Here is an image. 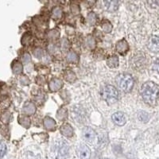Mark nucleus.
I'll use <instances>...</instances> for the list:
<instances>
[{
  "instance_id": "7",
  "label": "nucleus",
  "mask_w": 159,
  "mask_h": 159,
  "mask_svg": "<svg viewBox=\"0 0 159 159\" xmlns=\"http://www.w3.org/2000/svg\"><path fill=\"white\" fill-rule=\"evenodd\" d=\"M111 119L115 124L119 126V127L123 126L126 123V122H127V117H126V116L123 114V112H116V113L112 115Z\"/></svg>"
},
{
  "instance_id": "23",
  "label": "nucleus",
  "mask_w": 159,
  "mask_h": 159,
  "mask_svg": "<svg viewBox=\"0 0 159 159\" xmlns=\"http://www.w3.org/2000/svg\"><path fill=\"white\" fill-rule=\"evenodd\" d=\"M153 69H154V72L159 76V58H157L155 61H154V65H153Z\"/></svg>"
},
{
  "instance_id": "5",
  "label": "nucleus",
  "mask_w": 159,
  "mask_h": 159,
  "mask_svg": "<svg viewBox=\"0 0 159 159\" xmlns=\"http://www.w3.org/2000/svg\"><path fill=\"white\" fill-rule=\"evenodd\" d=\"M82 136H83L84 140L87 142L88 143H90V144H92L96 139V134L95 130L89 127L84 128L83 132H82Z\"/></svg>"
},
{
  "instance_id": "24",
  "label": "nucleus",
  "mask_w": 159,
  "mask_h": 159,
  "mask_svg": "<svg viewBox=\"0 0 159 159\" xmlns=\"http://www.w3.org/2000/svg\"><path fill=\"white\" fill-rule=\"evenodd\" d=\"M96 0H86V2H87L89 7H92V6H94L95 3H96Z\"/></svg>"
},
{
  "instance_id": "19",
  "label": "nucleus",
  "mask_w": 159,
  "mask_h": 159,
  "mask_svg": "<svg viewBox=\"0 0 159 159\" xmlns=\"http://www.w3.org/2000/svg\"><path fill=\"white\" fill-rule=\"evenodd\" d=\"M67 60L69 61V62H72V63H74V62H76V61H77L78 57L75 52H69V55L67 56Z\"/></svg>"
},
{
  "instance_id": "20",
  "label": "nucleus",
  "mask_w": 159,
  "mask_h": 159,
  "mask_svg": "<svg viewBox=\"0 0 159 159\" xmlns=\"http://www.w3.org/2000/svg\"><path fill=\"white\" fill-rule=\"evenodd\" d=\"M147 3L153 9L159 7V0H147Z\"/></svg>"
},
{
  "instance_id": "25",
  "label": "nucleus",
  "mask_w": 159,
  "mask_h": 159,
  "mask_svg": "<svg viewBox=\"0 0 159 159\" xmlns=\"http://www.w3.org/2000/svg\"><path fill=\"white\" fill-rule=\"evenodd\" d=\"M104 159H108V158H104Z\"/></svg>"
},
{
  "instance_id": "8",
  "label": "nucleus",
  "mask_w": 159,
  "mask_h": 159,
  "mask_svg": "<svg viewBox=\"0 0 159 159\" xmlns=\"http://www.w3.org/2000/svg\"><path fill=\"white\" fill-rule=\"evenodd\" d=\"M116 50L120 55L124 56L129 50V45L125 39L120 40L116 44Z\"/></svg>"
},
{
  "instance_id": "22",
  "label": "nucleus",
  "mask_w": 159,
  "mask_h": 159,
  "mask_svg": "<svg viewBox=\"0 0 159 159\" xmlns=\"http://www.w3.org/2000/svg\"><path fill=\"white\" fill-rule=\"evenodd\" d=\"M6 151H7V147L4 143H0V158L3 157L5 154Z\"/></svg>"
},
{
  "instance_id": "9",
  "label": "nucleus",
  "mask_w": 159,
  "mask_h": 159,
  "mask_svg": "<svg viewBox=\"0 0 159 159\" xmlns=\"http://www.w3.org/2000/svg\"><path fill=\"white\" fill-rule=\"evenodd\" d=\"M149 50L153 52H159V37L153 36L148 42Z\"/></svg>"
},
{
  "instance_id": "10",
  "label": "nucleus",
  "mask_w": 159,
  "mask_h": 159,
  "mask_svg": "<svg viewBox=\"0 0 159 159\" xmlns=\"http://www.w3.org/2000/svg\"><path fill=\"white\" fill-rule=\"evenodd\" d=\"M78 155L81 159H89L91 157V150L86 145H80L77 150Z\"/></svg>"
},
{
  "instance_id": "2",
  "label": "nucleus",
  "mask_w": 159,
  "mask_h": 159,
  "mask_svg": "<svg viewBox=\"0 0 159 159\" xmlns=\"http://www.w3.org/2000/svg\"><path fill=\"white\" fill-rule=\"evenodd\" d=\"M116 82L119 89L124 92H130L134 84V78L130 75L126 73L118 75L116 79Z\"/></svg>"
},
{
  "instance_id": "21",
  "label": "nucleus",
  "mask_w": 159,
  "mask_h": 159,
  "mask_svg": "<svg viewBox=\"0 0 159 159\" xmlns=\"http://www.w3.org/2000/svg\"><path fill=\"white\" fill-rule=\"evenodd\" d=\"M71 11H72L73 15H78L80 11L79 5L76 3H72V5H71Z\"/></svg>"
},
{
  "instance_id": "15",
  "label": "nucleus",
  "mask_w": 159,
  "mask_h": 159,
  "mask_svg": "<svg viewBox=\"0 0 159 159\" xmlns=\"http://www.w3.org/2000/svg\"><path fill=\"white\" fill-rule=\"evenodd\" d=\"M101 27L103 29V30L106 33H110L112 30L111 24L107 20H103V22H102Z\"/></svg>"
},
{
  "instance_id": "3",
  "label": "nucleus",
  "mask_w": 159,
  "mask_h": 159,
  "mask_svg": "<svg viewBox=\"0 0 159 159\" xmlns=\"http://www.w3.org/2000/svg\"><path fill=\"white\" fill-rule=\"evenodd\" d=\"M148 61L144 52H138L130 58V65L134 69L137 71L143 70L147 67Z\"/></svg>"
},
{
  "instance_id": "16",
  "label": "nucleus",
  "mask_w": 159,
  "mask_h": 159,
  "mask_svg": "<svg viewBox=\"0 0 159 159\" xmlns=\"http://www.w3.org/2000/svg\"><path fill=\"white\" fill-rule=\"evenodd\" d=\"M62 16V10L61 7H55L52 10V17L54 19H59Z\"/></svg>"
},
{
  "instance_id": "18",
  "label": "nucleus",
  "mask_w": 159,
  "mask_h": 159,
  "mask_svg": "<svg viewBox=\"0 0 159 159\" xmlns=\"http://www.w3.org/2000/svg\"><path fill=\"white\" fill-rule=\"evenodd\" d=\"M96 20H97V16L95 13H90L88 15V22L89 23H90V25H95L96 22Z\"/></svg>"
},
{
  "instance_id": "11",
  "label": "nucleus",
  "mask_w": 159,
  "mask_h": 159,
  "mask_svg": "<svg viewBox=\"0 0 159 159\" xmlns=\"http://www.w3.org/2000/svg\"><path fill=\"white\" fill-rule=\"evenodd\" d=\"M60 130H61V133L65 137H72L73 135V129L69 123L62 125L60 128Z\"/></svg>"
},
{
  "instance_id": "26",
  "label": "nucleus",
  "mask_w": 159,
  "mask_h": 159,
  "mask_svg": "<svg viewBox=\"0 0 159 159\" xmlns=\"http://www.w3.org/2000/svg\"><path fill=\"white\" fill-rule=\"evenodd\" d=\"M158 19H159V16H158Z\"/></svg>"
},
{
  "instance_id": "17",
  "label": "nucleus",
  "mask_w": 159,
  "mask_h": 159,
  "mask_svg": "<svg viewBox=\"0 0 159 159\" xmlns=\"http://www.w3.org/2000/svg\"><path fill=\"white\" fill-rule=\"evenodd\" d=\"M46 119H47L45 121V127H46L48 130H52L53 127H55L56 123H55V122L53 121L52 119H51V118H46Z\"/></svg>"
},
{
  "instance_id": "6",
  "label": "nucleus",
  "mask_w": 159,
  "mask_h": 159,
  "mask_svg": "<svg viewBox=\"0 0 159 159\" xmlns=\"http://www.w3.org/2000/svg\"><path fill=\"white\" fill-rule=\"evenodd\" d=\"M103 2L108 12H115L119 9V0H103Z\"/></svg>"
},
{
  "instance_id": "13",
  "label": "nucleus",
  "mask_w": 159,
  "mask_h": 159,
  "mask_svg": "<svg viewBox=\"0 0 159 159\" xmlns=\"http://www.w3.org/2000/svg\"><path fill=\"white\" fill-rule=\"evenodd\" d=\"M62 85V82H61L60 80H52L49 84V87L52 91H57L58 89H61Z\"/></svg>"
},
{
  "instance_id": "12",
  "label": "nucleus",
  "mask_w": 159,
  "mask_h": 159,
  "mask_svg": "<svg viewBox=\"0 0 159 159\" xmlns=\"http://www.w3.org/2000/svg\"><path fill=\"white\" fill-rule=\"evenodd\" d=\"M107 65L111 69H116L119 66V57L116 55L109 57L107 60Z\"/></svg>"
},
{
  "instance_id": "4",
  "label": "nucleus",
  "mask_w": 159,
  "mask_h": 159,
  "mask_svg": "<svg viewBox=\"0 0 159 159\" xmlns=\"http://www.w3.org/2000/svg\"><path fill=\"white\" fill-rule=\"evenodd\" d=\"M102 96L107 103H115L118 101L119 95L116 87L112 86V85H107L103 89Z\"/></svg>"
},
{
  "instance_id": "1",
  "label": "nucleus",
  "mask_w": 159,
  "mask_h": 159,
  "mask_svg": "<svg viewBox=\"0 0 159 159\" xmlns=\"http://www.w3.org/2000/svg\"><path fill=\"white\" fill-rule=\"evenodd\" d=\"M140 94L145 103L155 106L159 99V86L153 81L146 82L141 86Z\"/></svg>"
},
{
  "instance_id": "14",
  "label": "nucleus",
  "mask_w": 159,
  "mask_h": 159,
  "mask_svg": "<svg viewBox=\"0 0 159 159\" xmlns=\"http://www.w3.org/2000/svg\"><path fill=\"white\" fill-rule=\"evenodd\" d=\"M65 76V79L67 80L68 82H70V83H72V82H74L76 79V76L75 75V73L72 71H66L64 75Z\"/></svg>"
}]
</instances>
